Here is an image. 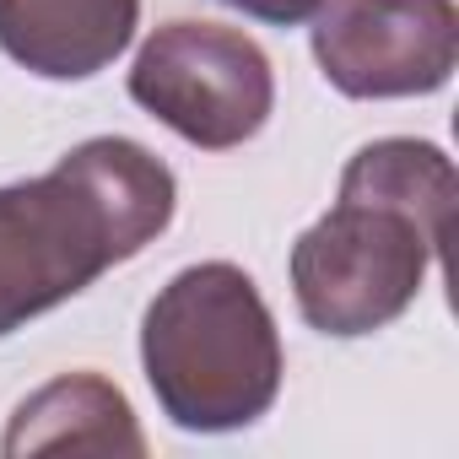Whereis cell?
I'll return each instance as SVG.
<instances>
[{"instance_id":"1","label":"cell","mask_w":459,"mask_h":459,"mask_svg":"<svg viewBox=\"0 0 459 459\" xmlns=\"http://www.w3.org/2000/svg\"><path fill=\"white\" fill-rule=\"evenodd\" d=\"M454 162L432 141H368L335 205L292 244V298L319 335H373L394 325L448 238Z\"/></svg>"},{"instance_id":"2","label":"cell","mask_w":459,"mask_h":459,"mask_svg":"<svg viewBox=\"0 0 459 459\" xmlns=\"http://www.w3.org/2000/svg\"><path fill=\"white\" fill-rule=\"evenodd\" d=\"M178 184L130 135H92L0 189V335L87 292L173 221Z\"/></svg>"},{"instance_id":"3","label":"cell","mask_w":459,"mask_h":459,"mask_svg":"<svg viewBox=\"0 0 459 459\" xmlns=\"http://www.w3.org/2000/svg\"><path fill=\"white\" fill-rule=\"evenodd\" d=\"M141 362L184 432H238L281 394V335L260 287L227 260L178 271L146 308Z\"/></svg>"},{"instance_id":"4","label":"cell","mask_w":459,"mask_h":459,"mask_svg":"<svg viewBox=\"0 0 459 459\" xmlns=\"http://www.w3.org/2000/svg\"><path fill=\"white\" fill-rule=\"evenodd\" d=\"M130 98L200 152H233L255 141L276 108V76L265 49L221 22L157 28L135 65Z\"/></svg>"},{"instance_id":"5","label":"cell","mask_w":459,"mask_h":459,"mask_svg":"<svg viewBox=\"0 0 459 459\" xmlns=\"http://www.w3.org/2000/svg\"><path fill=\"white\" fill-rule=\"evenodd\" d=\"M314 60L346 98H421L454 76V0H325L314 12Z\"/></svg>"},{"instance_id":"6","label":"cell","mask_w":459,"mask_h":459,"mask_svg":"<svg viewBox=\"0 0 459 459\" xmlns=\"http://www.w3.org/2000/svg\"><path fill=\"white\" fill-rule=\"evenodd\" d=\"M141 22V0H0V49L44 82L108 71Z\"/></svg>"},{"instance_id":"7","label":"cell","mask_w":459,"mask_h":459,"mask_svg":"<svg viewBox=\"0 0 459 459\" xmlns=\"http://www.w3.org/2000/svg\"><path fill=\"white\" fill-rule=\"evenodd\" d=\"M0 448L6 454H28V448H130V454H141L146 437H141L125 394L108 378L65 373L17 405Z\"/></svg>"},{"instance_id":"8","label":"cell","mask_w":459,"mask_h":459,"mask_svg":"<svg viewBox=\"0 0 459 459\" xmlns=\"http://www.w3.org/2000/svg\"><path fill=\"white\" fill-rule=\"evenodd\" d=\"M221 6H233V12H244L255 22H271V28H298L325 6V0H221Z\"/></svg>"}]
</instances>
